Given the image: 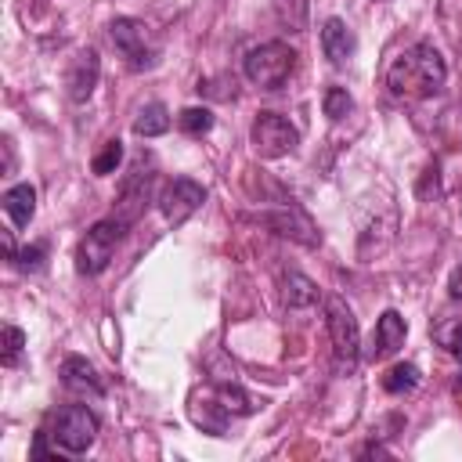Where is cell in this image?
Masks as SVG:
<instances>
[{"mask_svg":"<svg viewBox=\"0 0 462 462\" xmlns=\"http://www.w3.org/2000/svg\"><path fill=\"white\" fill-rule=\"evenodd\" d=\"M444 79H448V65L440 51L426 40L404 47L386 69V87L393 97H430L444 87Z\"/></svg>","mask_w":462,"mask_h":462,"instance_id":"6da1fadb","label":"cell"},{"mask_svg":"<svg viewBox=\"0 0 462 462\" xmlns=\"http://www.w3.org/2000/svg\"><path fill=\"white\" fill-rule=\"evenodd\" d=\"M296 69V51L282 40H267L253 51H245L242 58V72L249 83H256L260 90H278Z\"/></svg>","mask_w":462,"mask_h":462,"instance_id":"7a4b0ae2","label":"cell"},{"mask_svg":"<svg viewBox=\"0 0 462 462\" xmlns=\"http://www.w3.org/2000/svg\"><path fill=\"white\" fill-rule=\"evenodd\" d=\"M47 433L51 440L69 451V455H83L94 440H97V419L87 404H61L51 411V422H47Z\"/></svg>","mask_w":462,"mask_h":462,"instance_id":"3957f363","label":"cell"},{"mask_svg":"<svg viewBox=\"0 0 462 462\" xmlns=\"http://www.w3.org/2000/svg\"><path fill=\"white\" fill-rule=\"evenodd\" d=\"M126 227H130V224H123L119 217L97 220V224L79 238V245H76V271H79V274H101V271L112 263L116 245L123 242Z\"/></svg>","mask_w":462,"mask_h":462,"instance_id":"277c9868","label":"cell"},{"mask_svg":"<svg viewBox=\"0 0 462 462\" xmlns=\"http://www.w3.org/2000/svg\"><path fill=\"white\" fill-rule=\"evenodd\" d=\"M325 328H328L336 361L350 372V368L357 365V357H361V328H357V318H354V310L346 307V300L336 296V292L325 296Z\"/></svg>","mask_w":462,"mask_h":462,"instance_id":"5b68a950","label":"cell"},{"mask_svg":"<svg viewBox=\"0 0 462 462\" xmlns=\"http://www.w3.org/2000/svg\"><path fill=\"white\" fill-rule=\"evenodd\" d=\"M108 36L116 43V51L126 58V65L134 72H144L159 61V43L152 36V29L141 22V18H116L108 25Z\"/></svg>","mask_w":462,"mask_h":462,"instance_id":"8992f818","label":"cell"},{"mask_svg":"<svg viewBox=\"0 0 462 462\" xmlns=\"http://www.w3.org/2000/svg\"><path fill=\"white\" fill-rule=\"evenodd\" d=\"M249 141H253L256 155H263V159H282V155L296 152L300 130H296L285 116H278V112H260V116L253 119V126H249Z\"/></svg>","mask_w":462,"mask_h":462,"instance_id":"52a82bcc","label":"cell"},{"mask_svg":"<svg viewBox=\"0 0 462 462\" xmlns=\"http://www.w3.org/2000/svg\"><path fill=\"white\" fill-rule=\"evenodd\" d=\"M155 202H159L166 224L180 227V224H184L191 213H199V206L206 202V188H202L199 180H191V177H173V180L159 191Z\"/></svg>","mask_w":462,"mask_h":462,"instance_id":"ba28073f","label":"cell"},{"mask_svg":"<svg viewBox=\"0 0 462 462\" xmlns=\"http://www.w3.org/2000/svg\"><path fill=\"white\" fill-rule=\"evenodd\" d=\"M97 79H101V58H97V51H94V47L76 51L72 61H69V69H65V94H69L76 105H83V101L94 94Z\"/></svg>","mask_w":462,"mask_h":462,"instance_id":"9c48e42d","label":"cell"},{"mask_svg":"<svg viewBox=\"0 0 462 462\" xmlns=\"http://www.w3.org/2000/svg\"><path fill=\"white\" fill-rule=\"evenodd\" d=\"M274 235H282V238H292V242H300V245H318L321 242V235H318V227L310 224V217L303 213V209H296V206H282V209H271V213H263L260 217Z\"/></svg>","mask_w":462,"mask_h":462,"instance_id":"30bf717a","label":"cell"},{"mask_svg":"<svg viewBox=\"0 0 462 462\" xmlns=\"http://www.w3.org/2000/svg\"><path fill=\"white\" fill-rule=\"evenodd\" d=\"M148 202H152V173L134 170V173L123 180L119 195H116V213H112V217H119L123 224H134V220L144 217Z\"/></svg>","mask_w":462,"mask_h":462,"instance_id":"8fae6325","label":"cell"},{"mask_svg":"<svg viewBox=\"0 0 462 462\" xmlns=\"http://www.w3.org/2000/svg\"><path fill=\"white\" fill-rule=\"evenodd\" d=\"M404 336H408V321H404L397 310H383L379 321H375V332H372V339H368L365 357H368V361H383V357L397 354V350L404 346Z\"/></svg>","mask_w":462,"mask_h":462,"instance_id":"7c38bea8","label":"cell"},{"mask_svg":"<svg viewBox=\"0 0 462 462\" xmlns=\"http://www.w3.org/2000/svg\"><path fill=\"white\" fill-rule=\"evenodd\" d=\"M188 415H191V422L202 430V433H209V437H227V419H231V411L220 404V397L209 390H202V393H191V404H188Z\"/></svg>","mask_w":462,"mask_h":462,"instance_id":"4fadbf2b","label":"cell"},{"mask_svg":"<svg viewBox=\"0 0 462 462\" xmlns=\"http://www.w3.org/2000/svg\"><path fill=\"white\" fill-rule=\"evenodd\" d=\"M61 383H65L72 393H79V397H101V393H105V383H101L97 368H94L87 357H76V354L61 361Z\"/></svg>","mask_w":462,"mask_h":462,"instance_id":"5bb4252c","label":"cell"},{"mask_svg":"<svg viewBox=\"0 0 462 462\" xmlns=\"http://www.w3.org/2000/svg\"><path fill=\"white\" fill-rule=\"evenodd\" d=\"M321 51H325V58H328L332 65H343V61L354 58L357 40H354V32H350V25H346L343 18H328V22L321 25Z\"/></svg>","mask_w":462,"mask_h":462,"instance_id":"9a60e30c","label":"cell"},{"mask_svg":"<svg viewBox=\"0 0 462 462\" xmlns=\"http://www.w3.org/2000/svg\"><path fill=\"white\" fill-rule=\"evenodd\" d=\"M4 213L11 217L14 227H29V220L36 213V188L32 184H11L4 191Z\"/></svg>","mask_w":462,"mask_h":462,"instance_id":"2e32d148","label":"cell"},{"mask_svg":"<svg viewBox=\"0 0 462 462\" xmlns=\"http://www.w3.org/2000/svg\"><path fill=\"white\" fill-rule=\"evenodd\" d=\"M318 285L307 278V274H300V271H285L282 274V300H285V307H292V310H307V307H314L318 303Z\"/></svg>","mask_w":462,"mask_h":462,"instance_id":"e0dca14e","label":"cell"},{"mask_svg":"<svg viewBox=\"0 0 462 462\" xmlns=\"http://www.w3.org/2000/svg\"><path fill=\"white\" fill-rule=\"evenodd\" d=\"M166 130H170V112H166L162 101L144 105V108L137 112V119H134V134H137V137H159V134H166Z\"/></svg>","mask_w":462,"mask_h":462,"instance_id":"ac0fdd59","label":"cell"},{"mask_svg":"<svg viewBox=\"0 0 462 462\" xmlns=\"http://www.w3.org/2000/svg\"><path fill=\"white\" fill-rule=\"evenodd\" d=\"M419 379H422L419 365H411V361H397V365L383 375V390L393 393V397H401V393H411V390L419 386Z\"/></svg>","mask_w":462,"mask_h":462,"instance_id":"d6986e66","label":"cell"},{"mask_svg":"<svg viewBox=\"0 0 462 462\" xmlns=\"http://www.w3.org/2000/svg\"><path fill=\"white\" fill-rule=\"evenodd\" d=\"M213 393L220 397V404H224L231 415H253V411H256V401H253L238 383H231V379L213 383Z\"/></svg>","mask_w":462,"mask_h":462,"instance_id":"ffe728a7","label":"cell"},{"mask_svg":"<svg viewBox=\"0 0 462 462\" xmlns=\"http://www.w3.org/2000/svg\"><path fill=\"white\" fill-rule=\"evenodd\" d=\"M271 7H274L278 22H282L289 32H303V29H307V11H310L307 0H271Z\"/></svg>","mask_w":462,"mask_h":462,"instance_id":"44dd1931","label":"cell"},{"mask_svg":"<svg viewBox=\"0 0 462 462\" xmlns=\"http://www.w3.org/2000/svg\"><path fill=\"white\" fill-rule=\"evenodd\" d=\"M177 126H180L188 137H202V134L213 130V112H209L206 105H191V108H184V112L177 116Z\"/></svg>","mask_w":462,"mask_h":462,"instance_id":"7402d4cb","label":"cell"},{"mask_svg":"<svg viewBox=\"0 0 462 462\" xmlns=\"http://www.w3.org/2000/svg\"><path fill=\"white\" fill-rule=\"evenodd\" d=\"M433 339H437V346H444L448 354L462 357V318H440V321L433 325Z\"/></svg>","mask_w":462,"mask_h":462,"instance_id":"603a6c76","label":"cell"},{"mask_svg":"<svg viewBox=\"0 0 462 462\" xmlns=\"http://www.w3.org/2000/svg\"><path fill=\"white\" fill-rule=\"evenodd\" d=\"M119 162H123V141H119V137H108V141L101 144V152L90 159V170H94L97 177H108V173H116Z\"/></svg>","mask_w":462,"mask_h":462,"instance_id":"cb8c5ba5","label":"cell"},{"mask_svg":"<svg viewBox=\"0 0 462 462\" xmlns=\"http://www.w3.org/2000/svg\"><path fill=\"white\" fill-rule=\"evenodd\" d=\"M321 108H325V116H328L332 123H339V119H346V116H350L354 101H350V94H346L343 87H328V90H325V97H321Z\"/></svg>","mask_w":462,"mask_h":462,"instance_id":"d4e9b609","label":"cell"},{"mask_svg":"<svg viewBox=\"0 0 462 462\" xmlns=\"http://www.w3.org/2000/svg\"><path fill=\"white\" fill-rule=\"evenodd\" d=\"M43 256H47V245H43V242H32V245L18 249V253L11 256V263H14L18 271H40V267H43Z\"/></svg>","mask_w":462,"mask_h":462,"instance_id":"484cf974","label":"cell"},{"mask_svg":"<svg viewBox=\"0 0 462 462\" xmlns=\"http://www.w3.org/2000/svg\"><path fill=\"white\" fill-rule=\"evenodd\" d=\"M22 346H25V332H22V328H14V325H7V328H4V365H7V368H11V365H18Z\"/></svg>","mask_w":462,"mask_h":462,"instance_id":"4316f807","label":"cell"},{"mask_svg":"<svg viewBox=\"0 0 462 462\" xmlns=\"http://www.w3.org/2000/svg\"><path fill=\"white\" fill-rule=\"evenodd\" d=\"M448 292H451L455 300H462V263L451 271V278H448Z\"/></svg>","mask_w":462,"mask_h":462,"instance_id":"83f0119b","label":"cell"}]
</instances>
